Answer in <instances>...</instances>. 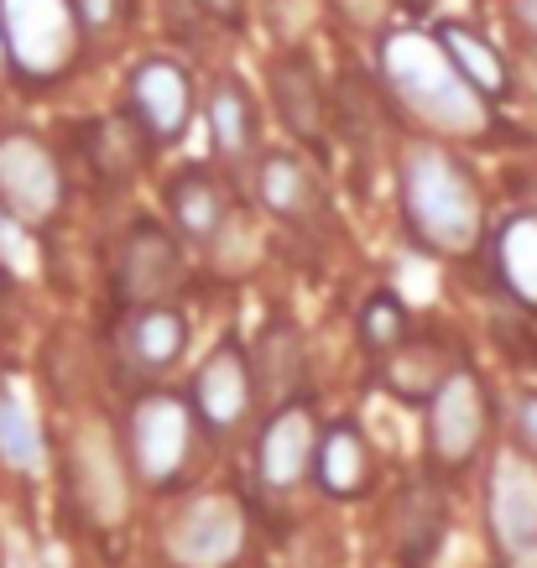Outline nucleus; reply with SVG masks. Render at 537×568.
<instances>
[{"label": "nucleus", "mask_w": 537, "mask_h": 568, "mask_svg": "<svg viewBox=\"0 0 537 568\" xmlns=\"http://www.w3.org/2000/svg\"><path fill=\"white\" fill-rule=\"evenodd\" d=\"M6 568H58L52 558H37V548L21 532H6Z\"/></svg>", "instance_id": "obj_28"}, {"label": "nucleus", "mask_w": 537, "mask_h": 568, "mask_svg": "<svg viewBox=\"0 0 537 568\" xmlns=\"http://www.w3.org/2000/svg\"><path fill=\"white\" fill-rule=\"evenodd\" d=\"M0 261L17 276L37 272V245H32V235H27V220H17V214H0Z\"/></svg>", "instance_id": "obj_26"}, {"label": "nucleus", "mask_w": 537, "mask_h": 568, "mask_svg": "<svg viewBox=\"0 0 537 568\" xmlns=\"http://www.w3.org/2000/svg\"><path fill=\"white\" fill-rule=\"evenodd\" d=\"M173 220H178L183 235H193V241H214V235H220V224H225V199H220V189H214L204 173L178 178Z\"/></svg>", "instance_id": "obj_19"}, {"label": "nucleus", "mask_w": 537, "mask_h": 568, "mask_svg": "<svg viewBox=\"0 0 537 568\" xmlns=\"http://www.w3.org/2000/svg\"><path fill=\"white\" fill-rule=\"evenodd\" d=\"M0 37L27 79H58L79 48L73 0H0Z\"/></svg>", "instance_id": "obj_3"}, {"label": "nucleus", "mask_w": 537, "mask_h": 568, "mask_svg": "<svg viewBox=\"0 0 537 568\" xmlns=\"http://www.w3.org/2000/svg\"><path fill=\"white\" fill-rule=\"evenodd\" d=\"M131 110L146 136L173 141L189 121V73L178 69L173 58H146L131 73Z\"/></svg>", "instance_id": "obj_9"}, {"label": "nucleus", "mask_w": 537, "mask_h": 568, "mask_svg": "<svg viewBox=\"0 0 537 568\" xmlns=\"http://www.w3.org/2000/svg\"><path fill=\"white\" fill-rule=\"evenodd\" d=\"M438 48H444V58L459 69V79H465L480 100H501L506 94L511 79H506L501 52L490 48L486 37H475L469 27H444V32H438Z\"/></svg>", "instance_id": "obj_15"}, {"label": "nucleus", "mask_w": 537, "mask_h": 568, "mask_svg": "<svg viewBox=\"0 0 537 568\" xmlns=\"http://www.w3.org/2000/svg\"><path fill=\"white\" fill-rule=\"evenodd\" d=\"M256 193L272 214H282V220H303V214L313 209V173L297 162V156L272 152V156H261V168H256Z\"/></svg>", "instance_id": "obj_16"}, {"label": "nucleus", "mask_w": 537, "mask_h": 568, "mask_svg": "<svg viewBox=\"0 0 537 568\" xmlns=\"http://www.w3.org/2000/svg\"><path fill=\"white\" fill-rule=\"evenodd\" d=\"M199 6H204L214 21H235V17H241V0H199Z\"/></svg>", "instance_id": "obj_32"}, {"label": "nucleus", "mask_w": 537, "mask_h": 568, "mask_svg": "<svg viewBox=\"0 0 537 568\" xmlns=\"http://www.w3.org/2000/svg\"><path fill=\"white\" fill-rule=\"evenodd\" d=\"M63 199L58 162L32 136H0V204L17 220H48Z\"/></svg>", "instance_id": "obj_5"}, {"label": "nucleus", "mask_w": 537, "mask_h": 568, "mask_svg": "<svg viewBox=\"0 0 537 568\" xmlns=\"http://www.w3.org/2000/svg\"><path fill=\"white\" fill-rule=\"evenodd\" d=\"M131 438H136V465L146 480H173L183 459H189V407L178 396H146L136 407V423H131Z\"/></svg>", "instance_id": "obj_7"}, {"label": "nucleus", "mask_w": 537, "mask_h": 568, "mask_svg": "<svg viewBox=\"0 0 537 568\" xmlns=\"http://www.w3.org/2000/svg\"><path fill=\"white\" fill-rule=\"evenodd\" d=\"M438 381H444V355H438V345L402 349L397 361H392V371H386V386H392L397 396H407V402L428 396Z\"/></svg>", "instance_id": "obj_24"}, {"label": "nucleus", "mask_w": 537, "mask_h": 568, "mask_svg": "<svg viewBox=\"0 0 537 568\" xmlns=\"http://www.w3.org/2000/svg\"><path fill=\"white\" fill-rule=\"evenodd\" d=\"M0 63H6V37H0Z\"/></svg>", "instance_id": "obj_33"}, {"label": "nucleus", "mask_w": 537, "mask_h": 568, "mask_svg": "<svg viewBox=\"0 0 537 568\" xmlns=\"http://www.w3.org/2000/svg\"><path fill=\"white\" fill-rule=\"evenodd\" d=\"M345 6V17H355V21H382V11H386V0H340Z\"/></svg>", "instance_id": "obj_30"}, {"label": "nucleus", "mask_w": 537, "mask_h": 568, "mask_svg": "<svg viewBox=\"0 0 537 568\" xmlns=\"http://www.w3.org/2000/svg\"><path fill=\"white\" fill-rule=\"evenodd\" d=\"M496 266H501L506 287L521 303H537V220L533 214H517V220L501 224V235H496Z\"/></svg>", "instance_id": "obj_18"}, {"label": "nucleus", "mask_w": 537, "mask_h": 568, "mask_svg": "<svg viewBox=\"0 0 537 568\" xmlns=\"http://www.w3.org/2000/svg\"><path fill=\"white\" fill-rule=\"evenodd\" d=\"M0 459L11 469H42V428H37V413L32 402L17 392V386H6L0 392Z\"/></svg>", "instance_id": "obj_17"}, {"label": "nucleus", "mask_w": 537, "mask_h": 568, "mask_svg": "<svg viewBox=\"0 0 537 568\" xmlns=\"http://www.w3.org/2000/svg\"><path fill=\"white\" fill-rule=\"evenodd\" d=\"M193 402H199V413H204L214 428H230V423L245 417V407H251V365H245L235 339H225V345L204 361L199 386H193Z\"/></svg>", "instance_id": "obj_11"}, {"label": "nucleus", "mask_w": 537, "mask_h": 568, "mask_svg": "<svg viewBox=\"0 0 537 568\" xmlns=\"http://www.w3.org/2000/svg\"><path fill=\"white\" fill-rule=\"evenodd\" d=\"M407 303H397V297H371L361 308V334L371 339L376 349H392L402 339V324H407Z\"/></svg>", "instance_id": "obj_25"}, {"label": "nucleus", "mask_w": 537, "mask_h": 568, "mask_svg": "<svg viewBox=\"0 0 537 568\" xmlns=\"http://www.w3.org/2000/svg\"><path fill=\"white\" fill-rule=\"evenodd\" d=\"M272 100H277L282 121L293 125L303 141H318L324 136V115H330V100H324V84L308 63L297 58H277L272 63Z\"/></svg>", "instance_id": "obj_14"}, {"label": "nucleus", "mask_w": 537, "mask_h": 568, "mask_svg": "<svg viewBox=\"0 0 537 568\" xmlns=\"http://www.w3.org/2000/svg\"><path fill=\"white\" fill-rule=\"evenodd\" d=\"M297 371H303L297 334H293V328H272V334L261 339V349H256V381L272 396H282V392H293V386H297ZM256 381H251V386H256Z\"/></svg>", "instance_id": "obj_23"}, {"label": "nucleus", "mask_w": 537, "mask_h": 568, "mask_svg": "<svg viewBox=\"0 0 537 568\" xmlns=\"http://www.w3.org/2000/svg\"><path fill=\"white\" fill-rule=\"evenodd\" d=\"M308 459H313V417L303 407H287L261 433V448H256L261 480L272 485V490H287V485L303 480Z\"/></svg>", "instance_id": "obj_12"}, {"label": "nucleus", "mask_w": 537, "mask_h": 568, "mask_svg": "<svg viewBox=\"0 0 537 568\" xmlns=\"http://www.w3.org/2000/svg\"><path fill=\"white\" fill-rule=\"evenodd\" d=\"M382 73L386 89L413 110L423 125L449 131V136H475L490 125V100H480L475 89L459 79L438 37L428 32H392L382 37Z\"/></svg>", "instance_id": "obj_1"}, {"label": "nucleus", "mask_w": 537, "mask_h": 568, "mask_svg": "<svg viewBox=\"0 0 537 568\" xmlns=\"http://www.w3.org/2000/svg\"><path fill=\"white\" fill-rule=\"evenodd\" d=\"M517 433H521V444L537 448V396H527L517 407Z\"/></svg>", "instance_id": "obj_29"}, {"label": "nucleus", "mask_w": 537, "mask_h": 568, "mask_svg": "<svg viewBox=\"0 0 537 568\" xmlns=\"http://www.w3.org/2000/svg\"><path fill=\"white\" fill-rule=\"evenodd\" d=\"M178 282V245L156 230V224H141L136 235L125 241L121 256V293L136 297V303H156Z\"/></svg>", "instance_id": "obj_13"}, {"label": "nucleus", "mask_w": 537, "mask_h": 568, "mask_svg": "<svg viewBox=\"0 0 537 568\" xmlns=\"http://www.w3.org/2000/svg\"><path fill=\"white\" fill-rule=\"evenodd\" d=\"M318 485L330 496H355L365 485V448L349 428H334L324 444H318Z\"/></svg>", "instance_id": "obj_20"}, {"label": "nucleus", "mask_w": 537, "mask_h": 568, "mask_svg": "<svg viewBox=\"0 0 537 568\" xmlns=\"http://www.w3.org/2000/svg\"><path fill=\"white\" fill-rule=\"evenodd\" d=\"M79 496H84L89 517L110 521V527L125 517V500H131L121 459H115V444H110V433H104L100 423H89V428L79 433Z\"/></svg>", "instance_id": "obj_10"}, {"label": "nucleus", "mask_w": 537, "mask_h": 568, "mask_svg": "<svg viewBox=\"0 0 537 568\" xmlns=\"http://www.w3.org/2000/svg\"><path fill=\"white\" fill-rule=\"evenodd\" d=\"M73 17H79V32H110L121 27L125 0H73Z\"/></svg>", "instance_id": "obj_27"}, {"label": "nucleus", "mask_w": 537, "mask_h": 568, "mask_svg": "<svg viewBox=\"0 0 537 568\" xmlns=\"http://www.w3.org/2000/svg\"><path fill=\"white\" fill-rule=\"evenodd\" d=\"M428 438L444 465H459L480 444V386L469 371H454L434 386V407H428Z\"/></svg>", "instance_id": "obj_8"}, {"label": "nucleus", "mask_w": 537, "mask_h": 568, "mask_svg": "<svg viewBox=\"0 0 537 568\" xmlns=\"http://www.w3.org/2000/svg\"><path fill=\"white\" fill-rule=\"evenodd\" d=\"M490 532L511 558H537V469L501 454L490 475Z\"/></svg>", "instance_id": "obj_6"}, {"label": "nucleus", "mask_w": 537, "mask_h": 568, "mask_svg": "<svg viewBox=\"0 0 537 568\" xmlns=\"http://www.w3.org/2000/svg\"><path fill=\"white\" fill-rule=\"evenodd\" d=\"M209 131H214V146H220L225 156L251 152L256 125H251V104H245L241 84H220L214 94H209Z\"/></svg>", "instance_id": "obj_21"}, {"label": "nucleus", "mask_w": 537, "mask_h": 568, "mask_svg": "<svg viewBox=\"0 0 537 568\" xmlns=\"http://www.w3.org/2000/svg\"><path fill=\"white\" fill-rule=\"evenodd\" d=\"M511 17L527 37H537V0H511Z\"/></svg>", "instance_id": "obj_31"}, {"label": "nucleus", "mask_w": 537, "mask_h": 568, "mask_svg": "<svg viewBox=\"0 0 537 568\" xmlns=\"http://www.w3.org/2000/svg\"><path fill=\"white\" fill-rule=\"evenodd\" d=\"M402 209L434 251H469L480 235V199L444 146H413L402 162Z\"/></svg>", "instance_id": "obj_2"}, {"label": "nucleus", "mask_w": 537, "mask_h": 568, "mask_svg": "<svg viewBox=\"0 0 537 568\" xmlns=\"http://www.w3.org/2000/svg\"><path fill=\"white\" fill-rule=\"evenodd\" d=\"M178 349H183V318L168 308H146L131 324V355H136L141 365H152V371H162V365L178 361Z\"/></svg>", "instance_id": "obj_22"}, {"label": "nucleus", "mask_w": 537, "mask_h": 568, "mask_svg": "<svg viewBox=\"0 0 537 568\" xmlns=\"http://www.w3.org/2000/svg\"><path fill=\"white\" fill-rule=\"evenodd\" d=\"M168 548L183 568H225L235 564V552L245 548V511L230 496H204L193 500L178 517Z\"/></svg>", "instance_id": "obj_4"}]
</instances>
